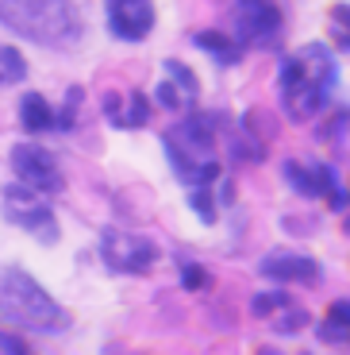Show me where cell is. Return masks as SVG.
<instances>
[{
    "label": "cell",
    "mask_w": 350,
    "mask_h": 355,
    "mask_svg": "<svg viewBox=\"0 0 350 355\" xmlns=\"http://www.w3.org/2000/svg\"><path fill=\"white\" fill-rule=\"evenodd\" d=\"M277 89H281V108L289 120L304 124L324 116L331 105L335 89V54L324 43H308L297 54H289L277 70Z\"/></svg>",
    "instance_id": "obj_1"
},
{
    "label": "cell",
    "mask_w": 350,
    "mask_h": 355,
    "mask_svg": "<svg viewBox=\"0 0 350 355\" xmlns=\"http://www.w3.org/2000/svg\"><path fill=\"white\" fill-rule=\"evenodd\" d=\"M0 320H8V324L27 329V332L70 329V313L19 266H4L0 270Z\"/></svg>",
    "instance_id": "obj_2"
},
{
    "label": "cell",
    "mask_w": 350,
    "mask_h": 355,
    "mask_svg": "<svg viewBox=\"0 0 350 355\" xmlns=\"http://www.w3.org/2000/svg\"><path fill=\"white\" fill-rule=\"evenodd\" d=\"M0 24L43 46H66L77 39L70 0H0Z\"/></svg>",
    "instance_id": "obj_3"
},
{
    "label": "cell",
    "mask_w": 350,
    "mask_h": 355,
    "mask_svg": "<svg viewBox=\"0 0 350 355\" xmlns=\"http://www.w3.org/2000/svg\"><path fill=\"white\" fill-rule=\"evenodd\" d=\"M285 35V16L277 0H235V43L250 51H270Z\"/></svg>",
    "instance_id": "obj_4"
},
{
    "label": "cell",
    "mask_w": 350,
    "mask_h": 355,
    "mask_svg": "<svg viewBox=\"0 0 350 355\" xmlns=\"http://www.w3.org/2000/svg\"><path fill=\"white\" fill-rule=\"evenodd\" d=\"M0 209H4L8 224L31 232L43 243H58L62 232H58V220H54L50 205L43 201V193H35V189H27V186H8L0 193Z\"/></svg>",
    "instance_id": "obj_5"
},
{
    "label": "cell",
    "mask_w": 350,
    "mask_h": 355,
    "mask_svg": "<svg viewBox=\"0 0 350 355\" xmlns=\"http://www.w3.org/2000/svg\"><path fill=\"white\" fill-rule=\"evenodd\" d=\"M12 162V174L19 178V186L35 189V193H62L66 189V174H62V166L54 162V155L46 151V147H39V143H16L8 155Z\"/></svg>",
    "instance_id": "obj_6"
},
{
    "label": "cell",
    "mask_w": 350,
    "mask_h": 355,
    "mask_svg": "<svg viewBox=\"0 0 350 355\" xmlns=\"http://www.w3.org/2000/svg\"><path fill=\"white\" fill-rule=\"evenodd\" d=\"M100 259L116 275H142L158 263V243L135 232H104L100 236Z\"/></svg>",
    "instance_id": "obj_7"
},
{
    "label": "cell",
    "mask_w": 350,
    "mask_h": 355,
    "mask_svg": "<svg viewBox=\"0 0 350 355\" xmlns=\"http://www.w3.org/2000/svg\"><path fill=\"white\" fill-rule=\"evenodd\" d=\"M104 16H108V31L120 43H142L154 31L158 12H154V0H108Z\"/></svg>",
    "instance_id": "obj_8"
},
{
    "label": "cell",
    "mask_w": 350,
    "mask_h": 355,
    "mask_svg": "<svg viewBox=\"0 0 350 355\" xmlns=\"http://www.w3.org/2000/svg\"><path fill=\"white\" fill-rule=\"evenodd\" d=\"M258 270H262V278H270L277 286H315L324 278V266L304 251H273V255L262 259Z\"/></svg>",
    "instance_id": "obj_9"
},
{
    "label": "cell",
    "mask_w": 350,
    "mask_h": 355,
    "mask_svg": "<svg viewBox=\"0 0 350 355\" xmlns=\"http://www.w3.org/2000/svg\"><path fill=\"white\" fill-rule=\"evenodd\" d=\"M19 124H24V132H31V135L50 132L54 128L50 101H46L43 93H24V101H19Z\"/></svg>",
    "instance_id": "obj_10"
},
{
    "label": "cell",
    "mask_w": 350,
    "mask_h": 355,
    "mask_svg": "<svg viewBox=\"0 0 350 355\" xmlns=\"http://www.w3.org/2000/svg\"><path fill=\"white\" fill-rule=\"evenodd\" d=\"M193 46L204 54H212L219 66H235L239 58H243V46L231 35H223V31H193Z\"/></svg>",
    "instance_id": "obj_11"
},
{
    "label": "cell",
    "mask_w": 350,
    "mask_h": 355,
    "mask_svg": "<svg viewBox=\"0 0 350 355\" xmlns=\"http://www.w3.org/2000/svg\"><path fill=\"white\" fill-rule=\"evenodd\" d=\"M315 336L324 344H347L350 340V305L347 302H335L327 309V317L315 324Z\"/></svg>",
    "instance_id": "obj_12"
},
{
    "label": "cell",
    "mask_w": 350,
    "mask_h": 355,
    "mask_svg": "<svg viewBox=\"0 0 350 355\" xmlns=\"http://www.w3.org/2000/svg\"><path fill=\"white\" fill-rule=\"evenodd\" d=\"M281 174H285V182H289L293 189H297L300 197H320V189H315V174H312V166H304V162H285L281 166Z\"/></svg>",
    "instance_id": "obj_13"
},
{
    "label": "cell",
    "mask_w": 350,
    "mask_h": 355,
    "mask_svg": "<svg viewBox=\"0 0 350 355\" xmlns=\"http://www.w3.org/2000/svg\"><path fill=\"white\" fill-rule=\"evenodd\" d=\"M27 78V62L16 46H0V81H24Z\"/></svg>",
    "instance_id": "obj_14"
},
{
    "label": "cell",
    "mask_w": 350,
    "mask_h": 355,
    "mask_svg": "<svg viewBox=\"0 0 350 355\" xmlns=\"http://www.w3.org/2000/svg\"><path fill=\"white\" fill-rule=\"evenodd\" d=\"M285 305H293L289 293H285V290H270V293H258V297H254L250 313H254V317H277Z\"/></svg>",
    "instance_id": "obj_15"
},
{
    "label": "cell",
    "mask_w": 350,
    "mask_h": 355,
    "mask_svg": "<svg viewBox=\"0 0 350 355\" xmlns=\"http://www.w3.org/2000/svg\"><path fill=\"white\" fill-rule=\"evenodd\" d=\"M312 324V317H308V309H297V305H285L281 309V317L273 320V329L281 332V336H289V332H300Z\"/></svg>",
    "instance_id": "obj_16"
},
{
    "label": "cell",
    "mask_w": 350,
    "mask_h": 355,
    "mask_svg": "<svg viewBox=\"0 0 350 355\" xmlns=\"http://www.w3.org/2000/svg\"><path fill=\"white\" fill-rule=\"evenodd\" d=\"M147 116H150V101L142 97V93H131L127 105H123V128H142Z\"/></svg>",
    "instance_id": "obj_17"
},
{
    "label": "cell",
    "mask_w": 350,
    "mask_h": 355,
    "mask_svg": "<svg viewBox=\"0 0 350 355\" xmlns=\"http://www.w3.org/2000/svg\"><path fill=\"white\" fill-rule=\"evenodd\" d=\"M81 97H85V93H81V89L73 85V89H70V97H66V105L54 108V128H58V132H70V128H73V120H77V105H81Z\"/></svg>",
    "instance_id": "obj_18"
},
{
    "label": "cell",
    "mask_w": 350,
    "mask_h": 355,
    "mask_svg": "<svg viewBox=\"0 0 350 355\" xmlns=\"http://www.w3.org/2000/svg\"><path fill=\"white\" fill-rule=\"evenodd\" d=\"M181 286L189 293H196V290H208L212 286V275L204 270L201 263H181Z\"/></svg>",
    "instance_id": "obj_19"
},
{
    "label": "cell",
    "mask_w": 350,
    "mask_h": 355,
    "mask_svg": "<svg viewBox=\"0 0 350 355\" xmlns=\"http://www.w3.org/2000/svg\"><path fill=\"white\" fill-rule=\"evenodd\" d=\"M189 205H193V213L201 216L204 224H212V220H216V201H212V189H208V186L193 189V193H189Z\"/></svg>",
    "instance_id": "obj_20"
},
{
    "label": "cell",
    "mask_w": 350,
    "mask_h": 355,
    "mask_svg": "<svg viewBox=\"0 0 350 355\" xmlns=\"http://www.w3.org/2000/svg\"><path fill=\"white\" fill-rule=\"evenodd\" d=\"M166 73H169V81H174V85L181 89L185 97H196V78H193L189 70H185L181 62H174V58H169V62H166Z\"/></svg>",
    "instance_id": "obj_21"
},
{
    "label": "cell",
    "mask_w": 350,
    "mask_h": 355,
    "mask_svg": "<svg viewBox=\"0 0 350 355\" xmlns=\"http://www.w3.org/2000/svg\"><path fill=\"white\" fill-rule=\"evenodd\" d=\"M154 101H158V105H162V108H169V112H177V108H181L185 105V93H181V89H177L174 85V81H162V85H158L154 89Z\"/></svg>",
    "instance_id": "obj_22"
},
{
    "label": "cell",
    "mask_w": 350,
    "mask_h": 355,
    "mask_svg": "<svg viewBox=\"0 0 350 355\" xmlns=\"http://www.w3.org/2000/svg\"><path fill=\"white\" fill-rule=\"evenodd\" d=\"M231 155H235L239 162H258V159H262V143L239 135V139H231Z\"/></svg>",
    "instance_id": "obj_23"
},
{
    "label": "cell",
    "mask_w": 350,
    "mask_h": 355,
    "mask_svg": "<svg viewBox=\"0 0 350 355\" xmlns=\"http://www.w3.org/2000/svg\"><path fill=\"white\" fill-rule=\"evenodd\" d=\"M312 174H315V189H320V197H327L331 189H339V186H342L339 174H335V166H327V162H315Z\"/></svg>",
    "instance_id": "obj_24"
},
{
    "label": "cell",
    "mask_w": 350,
    "mask_h": 355,
    "mask_svg": "<svg viewBox=\"0 0 350 355\" xmlns=\"http://www.w3.org/2000/svg\"><path fill=\"white\" fill-rule=\"evenodd\" d=\"M342 132H347V108H335L331 124H324V128H320V139H324V143L342 139Z\"/></svg>",
    "instance_id": "obj_25"
},
{
    "label": "cell",
    "mask_w": 350,
    "mask_h": 355,
    "mask_svg": "<svg viewBox=\"0 0 350 355\" xmlns=\"http://www.w3.org/2000/svg\"><path fill=\"white\" fill-rule=\"evenodd\" d=\"M104 116L112 128H123V93H104Z\"/></svg>",
    "instance_id": "obj_26"
},
{
    "label": "cell",
    "mask_w": 350,
    "mask_h": 355,
    "mask_svg": "<svg viewBox=\"0 0 350 355\" xmlns=\"http://www.w3.org/2000/svg\"><path fill=\"white\" fill-rule=\"evenodd\" d=\"M0 355H35V352H31V347H27L19 336H12V332H0Z\"/></svg>",
    "instance_id": "obj_27"
},
{
    "label": "cell",
    "mask_w": 350,
    "mask_h": 355,
    "mask_svg": "<svg viewBox=\"0 0 350 355\" xmlns=\"http://www.w3.org/2000/svg\"><path fill=\"white\" fill-rule=\"evenodd\" d=\"M327 205H331V213L342 216V213H347V189H342V186L331 189V193H327Z\"/></svg>",
    "instance_id": "obj_28"
},
{
    "label": "cell",
    "mask_w": 350,
    "mask_h": 355,
    "mask_svg": "<svg viewBox=\"0 0 350 355\" xmlns=\"http://www.w3.org/2000/svg\"><path fill=\"white\" fill-rule=\"evenodd\" d=\"M235 201V182H219V205Z\"/></svg>",
    "instance_id": "obj_29"
},
{
    "label": "cell",
    "mask_w": 350,
    "mask_h": 355,
    "mask_svg": "<svg viewBox=\"0 0 350 355\" xmlns=\"http://www.w3.org/2000/svg\"><path fill=\"white\" fill-rule=\"evenodd\" d=\"M331 16H335V24H339V31H347V4H335Z\"/></svg>",
    "instance_id": "obj_30"
},
{
    "label": "cell",
    "mask_w": 350,
    "mask_h": 355,
    "mask_svg": "<svg viewBox=\"0 0 350 355\" xmlns=\"http://www.w3.org/2000/svg\"><path fill=\"white\" fill-rule=\"evenodd\" d=\"M258 355H281V352H277V347H262Z\"/></svg>",
    "instance_id": "obj_31"
},
{
    "label": "cell",
    "mask_w": 350,
    "mask_h": 355,
    "mask_svg": "<svg viewBox=\"0 0 350 355\" xmlns=\"http://www.w3.org/2000/svg\"><path fill=\"white\" fill-rule=\"evenodd\" d=\"M0 85H4V81H0Z\"/></svg>",
    "instance_id": "obj_32"
}]
</instances>
